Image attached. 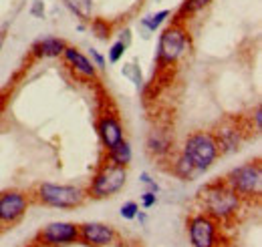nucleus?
Wrapping results in <instances>:
<instances>
[{"mask_svg":"<svg viewBox=\"0 0 262 247\" xmlns=\"http://www.w3.org/2000/svg\"><path fill=\"white\" fill-rule=\"evenodd\" d=\"M125 51H127V46L121 42V40H117V42H113L111 44V48H109V53H107V59L111 64H115V62H119L123 59V55H125Z\"/></svg>","mask_w":262,"mask_h":247,"instance_id":"nucleus-21","label":"nucleus"},{"mask_svg":"<svg viewBox=\"0 0 262 247\" xmlns=\"http://www.w3.org/2000/svg\"><path fill=\"white\" fill-rule=\"evenodd\" d=\"M119 40H121V42H123L125 46H129V44H131V32L127 31V29H125V31L121 32V38H119Z\"/></svg>","mask_w":262,"mask_h":247,"instance_id":"nucleus-29","label":"nucleus"},{"mask_svg":"<svg viewBox=\"0 0 262 247\" xmlns=\"http://www.w3.org/2000/svg\"><path fill=\"white\" fill-rule=\"evenodd\" d=\"M67 42L63 38H57V36H47V38H40L33 44V53L34 57H40V59H55V57H61L63 51H65Z\"/></svg>","mask_w":262,"mask_h":247,"instance_id":"nucleus-14","label":"nucleus"},{"mask_svg":"<svg viewBox=\"0 0 262 247\" xmlns=\"http://www.w3.org/2000/svg\"><path fill=\"white\" fill-rule=\"evenodd\" d=\"M63 57H65V61L75 68V72H79V75H83V77H87V79H95V77H97L95 64L89 61L79 48H75V46H65Z\"/></svg>","mask_w":262,"mask_h":247,"instance_id":"nucleus-12","label":"nucleus"},{"mask_svg":"<svg viewBox=\"0 0 262 247\" xmlns=\"http://www.w3.org/2000/svg\"><path fill=\"white\" fill-rule=\"evenodd\" d=\"M173 173L182 179V181H194L196 177L202 175V171H198L196 167L192 165V161L188 159V157H184V155H180L178 159H176V165H173Z\"/></svg>","mask_w":262,"mask_h":247,"instance_id":"nucleus-16","label":"nucleus"},{"mask_svg":"<svg viewBox=\"0 0 262 247\" xmlns=\"http://www.w3.org/2000/svg\"><path fill=\"white\" fill-rule=\"evenodd\" d=\"M192 247H216V219L206 213H198L188 223Z\"/></svg>","mask_w":262,"mask_h":247,"instance_id":"nucleus-9","label":"nucleus"},{"mask_svg":"<svg viewBox=\"0 0 262 247\" xmlns=\"http://www.w3.org/2000/svg\"><path fill=\"white\" fill-rule=\"evenodd\" d=\"M171 149V139L164 131H151L147 137V151L151 155H165Z\"/></svg>","mask_w":262,"mask_h":247,"instance_id":"nucleus-15","label":"nucleus"},{"mask_svg":"<svg viewBox=\"0 0 262 247\" xmlns=\"http://www.w3.org/2000/svg\"><path fill=\"white\" fill-rule=\"evenodd\" d=\"M121 72H123V77H125V79H129L137 89H141V87H143V75H141V70H139V66H137L135 62H127V64H123Z\"/></svg>","mask_w":262,"mask_h":247,"instance_id":"nucleus-20","label":"nucleus"},{"mask_svg":"<svg viewBox=\"0 0 262 247\" xmlns=\"http://www.w3.org/2000/svg\"><path fill=\"white\" fill-rule=\"evenodd\" d=\"M184 157H188L192 161V165L196 167L198 171H208L214 161L218 159V145H216V139L212 133H206V131H198L194 135H190L184 143Z\"/></svg>","mask_w":262,"mask_h":247,"instance_id":"nucleus-2","label":"nucleus"},{"mask_svg":"<svg viewBox=\"0 0 262 247\" xmlns=\"http://www.w3.org/2000/svg\"><path fill=\"white\" fill-rule=\"evenodd\" d=\"M29 209V197L20 191H4L0 193V223L14 225L18 223Z\"/></svg>","mask_w":262,"mask_h":247,"instance_id":"nucleus-8","label":"nucleus"},{"mask_svg":"<svg viewBox=\"0 0 262 247\" xmlns=\"http://www.w3.org/2000/svg\"><path fill=\"white\" fill-rule=\"evenodd\" d=\"M137 211H139V205H137L135 201H127V203H123V205H121L119 215L123 217V219H127V221H131V219H135Z\"/></svg>","mask_w":262,"mask_h":247,"instance_id":"nucleus-23","label":"nucleus"},{"mask_svg":"<svg viewBox=\"0 0 262 247\" xmlns=\"http://www.w3.org/2000/svg\"><path fill=\"white\" fill-rule=\"evenodd\" d=\"M36 197L42 205L55 209H75L81 207L87 199V193L81 187L57 185V183H42L36 189Z\"/></svg>","mask_w":262,"mask_h":247,"instance_id":"nucleus-3","label":"nucleus"},{"mask_svg":"<svg viewBox=\"0 0 262 247\" xmlns=\"http://www.w3.org/2000/svg\"><path fill=\"white\" fill-rule=\"evenodd\" d=\"M91 31L95 32V36L101 38V40H107L111 34H109V24L105 22V20H93V24H91Z\"/></svg>","mask_w":262,"mask_h":247,"instance_id":"nucleus-22","label":"nucleus"},{"mask_svg":"<svg viewBox=\"0 0 262 247\" xmlns=\"http://www.w3.org/2000/svg\"><path fill=\"white\" fill-rule=\"evenodd\" d=\"M198 199L204 207V213L216 221L230 219L232 215H236L240 207V195L226 181H214L204 185L198 191Z\"/></svg>","mask_w":262,"mask_h":247,"instance_id":"nucleus-1","label":"nucleus"},{"mask_svg":"<svg viewBox=\"0 0 262 247\" xmlns=\"http://www.w3.org/2000/svg\"><path fill=\"white\" fill-rule=\"evenodd\" d=\"M224 181L240 197H258L262 191V171L258 161H250L232 169Z\"/></svg>","mask_w":262,"mask_h":247,"instance_id":"nucleus-5","label":"nucleus"},{"mask_svg":"<svg viewBox=\"0 0 262 247\" xmlns=\"http://www.w3.org/2000/svg\"><path fill=\"white\" fill-rule=\"evenodd\" d=\"M156 203H158V193L145 191V193L141 195V207H143V209H151Z\"/></svg>","mask_w":262,"mask_h":247,"instance_id":"nucleus-25","label":"nucleus"},{"mask_svg":"<svg viewBox=\"0 0 262 247\" xmlns=\"http://www.w3.org/2000/svg\"><path fill=\"white\" fill-rule=\"evenodd\" d=\"M38 243L45 247H65L79 241V225L69 221H53L38 233Z\"/></svg>","mask_w":262,"mask_h":247,"instance_id":"nucleus-7","label":"nucleus"},{"mask_svg":"<svg viewBox=\"0 0 262 247\" xmlns=\"http://www.w3.org/2000/svg\"><path fill=\"white\" fill-rule=\"evenodd\" d=\"M169 16V10H160V12H154V14H147L139 20V27L145 29V32H156Z\"/></svg>","mask_w":262,"mask_h":247,"instance_id":"nucleus-19","label":"nucleus"},{"mask_svg":"<svg viewBox=\"0 0 262 247\" xmlns=\"http://www.w3.org/2000/svg\"><path fill=\"white\" fill-rule=\"evenodd\" d=\"M216 139V145H218V153H232L238 149L240 141H242V131H238L236 127L232 125H222L218 129V133L214 135Z\"/></svg>","mask_w":262,"mask_h":247,"instance_id":"nucleus-13","label":"nucleus"},{"mask_svg":"<svg viewBox=\"0 0 262 247\" xmlns=\"http://www.w3.org/2000/svg\"><path fill=\"white\" fill-rule=\"evenodd\" d=\"M31 14L36 18H45V2L42 0H34L31 6Z\"/></svg>","mask_w":262,"mask_h":247,"instance_id":"nucleus-28","label":"nucleus"},{"mask_svg":"<svg viewBox=\"0 0 262 247\" xmlns=\"http://www.w3.org/2000/svg\"><path fill=\"white\" fill-rule=\"evenodd\" d=\"M67 8L71 12H75L81 20H91V12H93V0H65Z\"/></svg>","mask_w":262,"mask_h":247,"instance_id":"nucleus-18","label":"nucleus"},{"mask_svg":"<svg viewBox=\"0 0 262 247\" xmlns=\"http://www.w3.org/2000/svg\"><path fill=\"white\" fill-rule=\"evenodd\" d=\"M109 163H113V165H121V167H127L131 163V145L123 139L121 143H117L113 149H109Z\"/></svg>","mask_w":262,"mask_h":247,"instance_id":"nucleus-17","label":"nucleus"},{"mask_svg":"<svg viewBox=\"0 0 262 247\" xmlns=\"http://www.w3.org/2000/svg\"><path fill=\"white\" fill-rule=\"evenodd\" d=\"M97 133L99 139L103 143V147L109 151L113 149L117 143H121L125 137H123V125L119 121V117L111 115V113H105L97 123Z\"/></svg>","mask_w":262,"mask_h":247,"instance_id":"nucleus-11","label":"nucleus"},{"mask_svg":"<svg viewBox=\"0 0 262 247\" xmlns=\"http://www.w3.org/2000/svg\"><path fill=\"white\" fill-rule=\"evenodd\" d=\"M208 4H210V0H186V4L182 6V10L188 12V14H192V12L202 10V8L208 6Z\"/></svg>","mask_w":262,"mask_h":247,"instance_id":"nucleus-24","label":"nucleus"},{"mask_svg":"<svg viewBox=\"0 0 262 247\" xmlns=\"http://www.w3.org/2000/svg\"><path fill=\"white\" fill-rule=\"evenodd\" d=\"M127 181V169L121 165H113V163H105L97 171V175L93 177L91 187H89V197L93 199H105V197H113L115 193H119Z\"/></svg>","mask_w":262,"mask_h":247,"instance_id":"nucleus-4","label":"nucleus"},{"mask_svg":"<svg viewBox=\"0 0 262 247\" xmlns=\"http://www.w3.org/2000/svg\"><path fill=\"white\" fill-rule=\"evenodd\" d=\"M135 219H139V223H141V225H145V221H147V215H145L143 211H137V215H135Z\"/></svg>","mask_w":262,"mask_h":247,"instance_id":"nucleus-30","label":"nucleus"},{"mask_svg":"<svg viewBox=\"0 0 262 247\" xmlns=\"http://www.w3.org/2000/svg\"><path fill=\"white\" fill-rule=\"evenodd\" d=\"M115 239H117V231L111 225H107V223L91 221V223L79 225V241H83L87 245L105 247L111 245Z\"/></svg>","mask_w":262,"mask_h":247,"instance_id":"nucleus-10","label":"nucleus"},{"mask_svg":"<svg viewBox=\"0 0 262 247\" xmlns=\"http://www.w3.org/2000/svg\"><path fill=\"white\" fill-rule=\"evenodd\" d=\"M89 55H91V62L95 64V68H101V70H105V68H107V61H105V57L99 53L97 48H91V51H89Z\"/></svg>","mask_w":262,"mask_h":247,"instance_id":"nucleus-26","label":"nucleus"},{"mask_svg":"<svg viewBox=\"0 0 262 247\" xmlns=\"http://www.w3.org/2000/svg\"><path fill=\"white\" fill-rule=\"evenodd\" d=\"M139 181H141L143 185L149 187V191H154V193H160V185H158V183H156V181H154V179H151L147 173H141V175H139Z\"/></svg>","mask_w":262,"mask_h":247,"instance_id":"nucleus-27","label":"nucleus"},{"mask_svg":"<svg viewBox=\"0 0 262 247\" xmlns=\"http://www.w3.org/2000/svg\"><path fill=\"white\" fill-rule=\"evenodd\" d=\"M186 44H188V34L182 27L173 24L167 27L160 34V42H158V55L156 61L160 66H171L182 59V55L186 53Z\"/></svg>","mask_w":262,"mask_h":247,"instance_id":"nucleus-6","label":"nucleus"}]
</instances>
